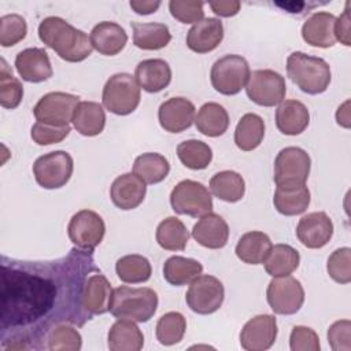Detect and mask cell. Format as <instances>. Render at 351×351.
I'll return each instance as SVG.
<instances>
[{
	"label": "cell",
	"mask_w": 351,
	"mask_h": 351,
	"mask_svg": "<svg viewBox=\"0 0 351 351\" xmlns=\"http://www.w3.org/2000/svg\"><path fill=\"white\" fill-rule=\"evenodd\" d=\"M99 270L93 250L78 247L52 261L1 256V348L43 350L56 325H85L92 315L82 304L84 287Z\"/></svg>",
	"instance_id": "obj_1"
},
{
	"label": "cell",
	"mask_w": 351,
	"mask_h": 351,
	"mask_svg": "<svg viewBox=\"0 0 351 351\" xmlns=\"http://www.w3.org/2000/svg\"><path fill=\"white\" fill-rule=\"evenodd\" d=\"M40 40L66 62L85 60L93 51L88 34L60 16H47L38 25Z\"/></svg>",
	"instance_id": "obj_2"
},
{
	"label": "cell",
	"mask_w": 351,
	"mask_h": 351,
	"mask_svg": "<svg viewBox=\"0 0 351 351\" xmlns=\"http://www.w3.org/2000/svg\"><path fill=\"white\" fill-rule=\"evenodd\" d=\"M158 302V293L152 288L121 285L112 289L108 311L115 318L147 322L156 313Z\"/></svg>",
	"instance_id": "obj_3"
},
{
	"label": "cell",
	"mask_w": 351,
	"mask_h": 351,
	"mask_svg": "<svg viewBox=\"0 0 351 351\" xmlns=\"http://www.w3.org/2000/svg\"><path fill=\"white\" fill-rule=\"evenodd\" d=\"M287 74L302 92L308 95L325 92L332 80L330 66L325 59L300 51L287 58Z\"/></svg>",
	"instance_id": "obj_4"
},
{
	"label": "cell",
	"mask_w": 351,
	"mask_h": 351,
	"mask_svg": "<svg viewBox=\"0 0 351 351\" xmlns=\"http://www.w3.org/2000/svg\"><path fill=\"white\" fill-rule=\"evenodd\" d=\"M140 89L134 75L129 73L112 74L103 86V106L115 115L132 114L140 104Z\"/></svg>",
	"instance_id": "obj_5"
},
{
	"label": "cell",
	"mask_w": 351,
	"mask_h": 351,
	"mask_svg": "<svg viewBox=\"0 0 351 351\" xmlns=\"http://www.w3.org/2000/svg\"><path fill=\"white\" fill-rule=\"evenodd\" d=\"M251 70L245 58L236 53L223 55L217 59L210 71L213 88L226 96L237 95L250 78Z\"/></svg>",
	"instance_id": "obj_6"
},
{
	"label": "cell",
	"mask_w": 351,
	"mask_h": 351,
	"mask_svg": "<svg viewBox=\"0 0 351 351\" xmlns=\"http://www.w3.org/2000/svg\"><path fill=\"white\" fill-rule=\"evenodd\" d=\"M170 204L176 214L193 218L203 217L213 211L210 191L202 182L193 180H182L173 188Z\"/></svg>",
	"instance_id": "obj_7"
},
{
	"label": "cell",
	"mask_w": 351,
	"mask_h": 351,
	"mask_svg": "<svg viewBox=\"0 0 351 351\" xmlns=\"http://www.w3.org/2000/svg\"><path fill=\"white\" fill-rule=\"evenodd\" d=\"M310 169L311 159L303 148L285 147L276 156L273 180L277 186L304 185Z\"/></svg>",
	"instance_id": "obj_8"
},
{
	"label": "cell",
	"mask_w": 351,
	"mask_h": 351,
	"mask_svg": "<svg viewBox=\"0 0 351 351\" xmlns=\"http://www.w3.org/2000/svg\"><path fill=\"white\" fill-rule=\"evenodd\" d=\"M74 160L66 151H52L38 156L33 163V174L44 189H58L64 186L71 178Z\"/></svg>",
	"instance_id": "obj_9"
},
{
	"label": "cell",
	"mask_w": 351,
	"mask_h": 351,
	"mask_svg": "<svg viewBox=\"0 0 351 351\" xmlns=\"http://www.w3.org/2000/svg\"><path fill=\"white\" fill-rule=\"evenodd\" d=\"M245 92L250 100L255 104L262 107H273L284 100L287 85L280 73L271 69H261L250 74Z\"/></svg>",
	"instance_id": "obj_10"
},
{
	"label": "cell",
	"mask_w": 351,
	"mask_h": 351,
	"mask_svg": "<svg viewBox=\"0 0 351 351\" xmlns=\"http://www.w3.org/2000/svg\"><path fill=\"white\" fill-rule=\"evenodd\" d=\"M223 299V284L217 277L210 274H200L191 281L185 295L188 307L193 313L202 315L215 313L222 306Z\"/></svg>",
	"instance_id": "obj_11"
},
{
	"label": "cell",
	"mask_w": 351,
	"mask_h": 351,
	"mask_svg": "<svg viewBox=\"0 0 351 351\" xmlns=\"http://www.w3.org/2000/svg\"><path fill=\"white\" fill-rule=\"evenodd\" d=\"M266 299L276 314L292 315L304 303V289L300 281L292 276L273 277L266 289Z\"/></svg>",
	"instance_id": "obj_12"
},
{
	"label": "cell",
	"mask_w": 351,
	"mask_h": 351,
	"mask_svg": "<svg viewBox=\"0 0 351 351\" xmlns=\"http://www.w3.org/2000/svg\"><path fill=\"white\" fill-rule=\"evenodd\" d=\"M78 103L80 97L75 95L66 92H49L40 97L33 108V114L38 122L67 126L73 121Z\"/></svg>",
	"instance_id": "obj_13"
},
{
	"label": "cell",
	"mask_w": 351,
	"mask_h": 351,
	"mask_svg": "<svg viewBox=\"0 0 351 351\" xmlns=\"http://www.w3.org/2000/svg\"><path fill=\"white\" fill-rule=\"evenodd\" d=\"M67 233L75 247L81 250H95L104 237L106 223L96 211L84 208L71 217L67 225Z\"/></svg>",
	"instance_id": "obj_14"
},
{
	"label": "cell",
	"mask_w": 351,
	"mask_h": 351,
	"mask_svg": "<svg viewBox=\"0 0 351 351\" xmlns=\"http://www.w3.org/2000/svg\"><path fill=\"white\" fill-rule=\"evenodd\" d=\"M277 321L271 314H259L248 319L240 332V346L247 351L269 350L277 339Z\"/></svg>",
	"instance_id": "obj_15"
},
{
	"label": "cell",
	"mask_w": 351,
	"mask_h": 351,
	"mask_svg": "<svg viewBox=\"0 0 351 351\" xmlns=\"http://www.w3.org/2000/svg\"><path fill=\"white\" fill-rule=\"evenodd\" d=\"M195 104L186 97L176 96L170 97L159 106L158 119L162 126L169 133H181L191 128L195 122Z\"/></svg>",
	"instance_id": "obj_16"
},
{
	"label": "cell",
	"mask_w": 351,
	"mask_h": 351,
	"mask_svg": "<svg viewBox=\"0 0 351 351\" xmlns=\"http://www.w3.org/2000/svg\"><path fill=\"white\" fill-rule=\"evenodd\" d=\"M296 236L307 248H322L333 236V222L324 211L310 213L299 219Z\"/></svg>",
	"instance_id": "obj_17"
},
{
	"label": "cell",
	"mask_w": 351,
	"mask_h": 351,
	"mask_svg": "<svg viewBox=\"0 0 351 351\" xmlns=\"http://www.w3.org/2000/svg\"><path fill=\"white\" fill-rule=\"evenodd\" d=\"M15 69L23 81L44 82L53 74L49 56L44 48H26L16 53Z\"/></svg>",
	"instance_id": "obj_18"
},
{
	"label": "cell",
	"mask_w": 351,
	"mask_h": 351,
	"mask_svg": "<svg viewBox=\"0 0 351 351\" xmlns=\"http://www.w3.org/2000/svg\"><path fill=\"white\" fill-rule=\"evenodd\" d=\"M145 182L134 173H125L118 176L110 188V197L112 203L121 210H133L138 207L145 197Z\"/></svg>",
	"instance_id": "obj_19"
},
{
	"label": "cell",
	"mask_w": 351,
	"mask_h": 351,
	"mask_svg": "<svg viewBox=\"0 0 351 351\" xmlns=\"http://www.w3.org/2000/svg\"><path fill=\"white\" fill-rule=\"evenodd\" d=\"M223 38V25L218 18H203L186 33V45L196 53L214 51Z\"/></svg>",
	"instance_id": "obj_20"
},
{
	"label": "cell",
	"mask_w": 351,
	"mask_h": 351,
	"mask_svg": "<svg viewBox=\"0 0 351 351\" xmlns=\"http://www.w3.org/2000/svg\"><path fill=\"white\" fill-rule=\"evenodd\" d=\"M192 237L210 250H219L226 245L229 239V226L226 221L215 213H208L193 225Z\"/></svg>",
	"instance_id": "obj_21"
},
{
	"label": "cell",
	"mask_w": 351,
	"mask_h": 351,
	"mask_svg": "<svg viewBox=\"0 0 351 351\" xmlns=\"http://www.w3.org/2000/svg\"><path fill=\"white\" fill-rule=\"evenodd\" d=\"M336 16L332 12L318 11L310 15L302 26L303 40L318 48H330L336 44L335 37Z\"/></svg>",
	"instance_id": "obj_22"
},
{
	"label": "cell",
	"mask_w": 351,
	"mask_h": 351,
	"mask_svg": "<svg viewBox=\"0 0 351 351\" xmlns=\"http://www.w3.org/2000/svg\"><path fill=\"white\" fill-rule=\"evenodd\" d=\"M89 40L93 49H96L99 53L114 56L125 48L128 43V34L125 29L117 22L103 21L93 26L89 34Z\"/></svg>",
	"instance_id": "obj_23"
},
{
	"label": "cell",
	"mask_w": 351,
	"mask_h": 351,
	"mask_svg": "<svg viewBox=\"0 0 351 351\" xmlns=\"http://www.w3.org/2000/svg\"><path fill=\"white\" fill-rule=\"evenodd\" d=\"M134 78L145 92L156 93L170 84L171 69L165 59H144L136 66Z\"/></svg>",
	"instance_id": "obj_24"
},
{
	"label": "cell",
	"mask_w": 351,
	"mask_h": 351,
	"mask_svg": "<svg viewBox=\"0 0 351 351\" xmlns=\"http://www.w3.org/2000/svg\"><path fill=\"white\" fill-rule=\"evenodd\" d=\"M310 122L308 108L299 100H282L276 110V126L285 136H298Z\"/></svg>",
	"instance_id": "obj_25"
},
{
	"label": "cell",
	"mask_w": 351,
	"mask_h": 351,
	"mask_svg": "<svg viewBox=\"0 0 351 351\" xmlns=\"http://www.w3.org/2000/svg\"><path fill=\"white\" fill-rule=\"evenodd\" d=\"M111 284L101 271H93L84 287L82 304L86 313L93 315H100L108 311L111 299Z\"/></svg>",
	"instance_id": "obj_26"
},
{
	"label": "cell",
	"mask_w": 351,
	"mask_h": 351,
	"mask_svg": "<svg viewBox=\"0 0 351 351\" xmlns=\"http://www.w3.org/2000/svg\"><path fill=\"white\" fill-rule=\"evenodd\" d=\"M107 346L111 351H140L144 335L134 321L118 318L108 330Z\"/></svg>",
	"instance_id": "obj_27"
},
{
	"label": "cell",
	"mask_w": 351,
	"mask_h": 351,
	"mask_svg": "<svg viewBox=\"0 0 351 351\" xmlns=\"http://www.w3.org/2000/svg\"><path fill=\"white\" fill-rule=\"evenodd\" d=\"M273 244L270 237L259 230L244 233L234 248L237 258L248 265H261L267 258Z\"/></svg>",
	"instance_id": "obj_28"
},
{
	"label": "cell",
	"mask_w": 351,
	"mask_h": 351,
	"mask_svg": "<svg viewBox=\"0 0 351 351\" xmlns=\"http://www.w3.org/2000/svg\"><path fill=\"white\" fill-rule=\"evenodd\" d=\"M133 44L145 51H156L167 47L171 40L169 26L160 22H132Z\"/></svg>",
	"instance_id": "obj_29"
},
{
	"label": "cell",
	"mask_w": 351,
	"mask_h": 351,
	"mask_svg": "<svg viewBox=\"0 0 351 351\" xmlns=\"http://www.w3.org/2000/svg\"><path fill=\"white\" fill-rule=\"evenodd\" d=\"M71 122L80 134L93 137L103 132L106 126V112L101 104L96 101H80Z\"/></svg>",
	"instance_id": "obj_30"
},
{
	"label": "cell",
	"mask_w": 351,
	"mask_h": 351,
	"mask_svg": "<svg viewBox=\"0 0 351 351\" xmlns=\"http://www.w3.org/2000/svg\"><path fill=\"white\" fill-rule=\"evenodd\" d=\"M229 114L223 106L215 101L204 103L195 117L196 129L207 137H219L229 128Z\"/></svg>",
	"instance_id": "obj_31"
},
{
	"label": "cell",
	"mask_w": 351,
	"mask_h": 351,
	"mask_svg": "<svg viewBox=\"0 0 351 351\" xmlns=\"http://www.w3.org/2000/svg\"><path fill=\"white\" fill-rule=\"evenodd\" d=\"M273 204L276 210L285 217L303 214L310 204V191L306 184L298 186H277Z\"/></svg>",
	"instance_id": "obj_32"
},
{
	"label": "cell",
	"mask_w": 351,
	"mask_h": 351,
	"mask_svg": "<svg viewBox=\"0 0 351 351\" xmlns=\"http://www.w3.org/2000/svg\"><path fill=\"white\" fill-rule=\"evenodd\" d=\"M265 137V121L255 112L244 114L234 129V143L241 151H252Z\"/></svg>",
	"instance_id": "obj_33"
},
{
	"label": "cell",
	"mask_w": 351,
	"mask_h": 351,
	"mask_svg": "<svg viewBox=\"0 0 351 351\" xmlns=\"http://www.w3.org/2000/svg\"><path fill=\"white\" fill-rule=\"evenodd\" d=\"M202 271L203 265L199 261L180 255L170 256L163 265V277L174 287L191 284V281L200 276Z\"/></svg>",
	"instance_id": "obj_34"
},
{
	"label": "cell",
	"mask_w": 351,
	"mask_h": 351,
	"mask_svg": "<svg viewBox=\"0 0 351 351\" xmlns=\"http://www.w3.org/2000/svg\"><path fill=\"white\" fill-rule=\"evenodd\" d=\"M300 263L298 250L289 244H276L271 247L267 258L265 259V270L271 277H284L292 274Z\"/></svg>",
	"instance_id": "obj_35"
},
{
	"label": "cell",
	"mask_w": 351,
	"mask_h": 351,
	"mask_svg": "<svg viewBox=\"0 0 351 351\" xmlns=\"http://www.w3.org/2000/svg\"><path fill=\"white\" fill-rule=\"evenodd\" d=\"M210 189L219 200L236 203L241 200L245 193V182L237 171L222 170L211 177Z\"/></svg>",
	"instance_id": "obj_36"
},
{
	"label": "cell",
	"mask_w": 351,
	"mask_h": 351,
	"mask_svg": "<svg viewBox=\"0 0 351 351\" xmlns=\"http://www.w3.org/2000/svg\"><path fill=\"white\" fill-rule=\"evenodd\" d=\"M170 171L169 160L158 152H145L138 155L133 163V173L145 184L162 182Z\"/></svg>",
	"instance_id": "obj_37"
},
{
	"label": "cell",
	"mask_w": 351,
	"mask_h": 351,
	"mask_svg": "<svg viewBox=\"0 0 351 351\" xmlns=\"http://www.w3.org/2000/svg\"><path fill=\"white\" fill-rule=\"evenodd\" d=\"M155 236L158 244L166 251H182L189 240L186 226L177 217L165 218L158 225Z\"/></svg>",
	"instance_id": "obj_38"
},
{
	"label": "cell",
	"mask_w": 351,
	"mask_h": 351,
	"mask_svg": "<svg viewBox=\"0 0 351 351\" xmlns=\"http://www.w3.org/2000/svg\"><path fill=\"white\" fill-rule=\"evenodd\" d=\"M115 271L121 281L126 284H140L151 278L152 267L145 256L130 254L117 261Z\"/></svg>",
	"instance_id": "obj_39"
},
{
	"label": "cell",
	"mask_w": 351,
	"mask_h": 351,
	"mask_svg": "<svg viewBox=\"0 0 351 351\" xmlns=\"http://www.w3.org/2000/svg\"><path fill=\"white\" fill-rule=\"evenodd\" d=\"M177 156L191 170H203L213 160V149L202 140H185L177 145Z\"/></svg>",
	"instance_id": "obj_40"
},
{
	"label": "cell",
	"mask_w": 351,
	"mask_h": 351,
	"mask_svg": "<svg viewBox=\"0 0 351 351\" xmlns=\"http://www.w3.org/2000/svg\"><path fill=\"white\" fill-rule=\"evenodd\" d=\"M186 330V319L178 311H169L163 314L155 328L156 340L162 346H174L180 343Z\"/></svg>",
	"instance_id": "obj_41"
},
{
	"label": "cell",
	"mask_w": 351,
	"mask_h": 351,
	"mask_svg": "<svg viewBox=\"0 0 351 351\" xmlns=\"http://www.w3.org/2000/svg\"><path fill=\"white\" fill-rule=\"evenodd\" d=\"M82 347V337L71 324L56 325L47 337V350L78 351Z\"/></svg>",
	"instance_id": "obj_42"
},
{
	"label": "cell",
	"mask_w": 351,
	"mask_h": 351,
	"mask_svg": "<svg viewBox=\"0 0 351 351\" xmlns=\"http://www.w3.org/2000/svg\"><path fill=\"white\" fill-rule=\"evenodd\" d=\"M23 97V86L18 78L12 75V71L8 70L7 63L1 59L0 69V104L4 108L14 110L16 108Z\"/></svg>",
	"instance_id": "obj_43"
},
{
	"label": "cell",
	"mask_w": 351,
	"mask_h": 351,
	"mask_svg": "<svg viewBox=\"0 0 351 351\" xmlns=\"http://www.w3.org/2000/svg\"><path fill=\"white\" fill-rule=\"evenodd\" d=\"M27 25L22 15L7 14L0 18V45L12 47L26 37Z\"/></svg>",
	"instance_id": "obj_44"
},
{
	"label": "cell",
	"mask_w": 351,
	"mask_h": 351,
	"mask_svg": "<svg viewBox=\"0 0 351 351\" xmlns=\"http://www.w3.org/2000/svg\"><path fill=\"white\" fill-rule=\"evenodd\" d=\"M326 270L336 282L348 284L351 281V250L348 247L335 250L328 258Z\"/></svg>",
	"instance_id": "obj_45"
},
{
	"label": "cell",
	"mask_w": 351,
	"mask_h": 351,
	"mask_svg": "<svg viewBox=\"0 0 351 351\" xmlns=\"http://www.w3.org/2000/svg\"><path fill=\"white\" fill-rule=\"evenodd\" d=\"M70 132H71L70 125L56 126V125L44 123V122L37 121L32 126L30 136H32V140L38 145H51V144H56V143H60L62 140H64Z\"/></svg>",
	"instance_id": "obj_46"
},
{
	"label": "cell",
	"mask_w": 351,
	"mask_h": 351,
	"mask_svg": "<svg viewBox=\"0 0 351 351\" xmlns=\"http://www.w3.org/2000/svg\"><path fill=\"white\" fill-rule=\"evenodd\" d=\"M203 1L193 0H171L169 1V10L173 18L181 23H196L204 18Z\"/></svg>",
	"instance_id": "obj_47"
},
{
	"label": "cell",
	"mask_w": 351,
	"mask_h": 351,
	"mask_svg": "<svg viewBox=\"0 0 351 351\" xmlns=\"http://www.w3.org/2000/svg\"><path fill=\"white\" fill-rule=\"evenodd\" d=\"M289 348L292 351H319V337L314 329L296 325L289 335Z\"/></svg>",
	"instance_id": "obj_48"
},
{
	"label": "cell",
	"mask_w": 351,
	"mask_h": 351,
	"mask_svg": "<svg viewBox=\"0 0 351 351\" xmlns=\"http://www.w3.org/2000/svg\"><path fill=\"white\" fill-rule=\"evenodd\" d=\"M351 322L350 319L335 321L328 329V343L333 351L351 350Z\"/></svg>",
	"instance_id": "obj_49"
},
{
	"label": "cell",
	"mask_w": 351,
	"mask_h": 351,
	"mask_svg": "<svg viewBox=\"0 0 351 351\" xmlns=\"http://www.w3.org/2000/svg\"><path fill=\"white\" fill-rule=\"evenodd\" d=\"M350 1H347L346 4V10L344 12L336 18L335 22V37L336 41L339 40L341 44L350 47L351 45V40H350Z\"/></svg>",
	"instance_id": "obj_50"
},
{
	"label": "cell",
	"mask_w": 351,
	"mask_h": 351,
	"mask_svg": "<svg viewBox=\"0 0 351 351\" xmlns=\"http://www.w3.org/2000/svg\"><path fill=\"white\" fill-rule=\"evenodd\" d=\"M208 5L214 14L223 18L234 16L240 11V1H210Z\"/></svg>",
	"instance_id": "obj_51"
},
{
	"label": "cell",
	"mask_w": 351,
	"mask_h": 351,
	"mask_svg": "<svg viewBox=\"0 0 351 351\" xmlns=\"http://www.w3.org/2000/svg\"><path fill=\"white\" fill-rule=\"evenodd\" d=\"M130 8L140 15H148L155 12L160 7V1H149V0H132L129 3Z\"/></svg>",
	"instance_id": "obj_52"
},
{
	"label": "cell",
	"mask_w": 351,
	"mask_h": 351,
	"mask_svg": "<svg viewBox=\"0 0 351 351\" xmlns=\"http://www.w3.org/2000/svg\"><path fill=\"white\" fill-rule=\"evenodd\" d=\"M348 104L350 101H344L343 106H340L337 108V112H336V121L339 125L344 126V128H350V114H348Z\"/></svg>",
	"instance_id": "obj_53"
},
{
	"label": "cell",
	"mask_w": 351,
	"mask_h": 351,
	"mask_svg": "<svg viewBox=\"0 0 351 351\" xmlns=\"http://www.w3.org/2000/svg\"><path fill=\"white\" fill-rule=\"evenodd\" d=\"M278 7L287 10V12H291V14H296V12H302L303 8L306 7V3H302V1H289V3H276Z\"/></svg>",
	"instance_id": "obj_54"
}]
</instances>
